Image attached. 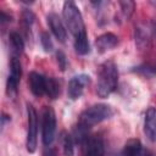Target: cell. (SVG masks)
I'll return each instance as SVG.
<instances>
[{"instance_id": "cell-6", "label": "cell", "mask_w": 156, "mask_h": 156, "mask_svg": "<svg viewBox=\"0 0 156 156\" xmlns=\"http://www.w3.org/2000/svg\"><path fill=\"white\" fill-rule=\"evenodd\" d=\"M21 77H22L21 62L16 56H12L11 62H10V74L7 77V82H6V94H7V96L13 99L17 95Z\"/></svg>"}, {"instance_id": "cell-21", "label": "cell", "mask_w": 156, "mask_h": 156, "mask_svg": "<svg viewBox=\"0 0 156 156\" xmlns=\"http://www.w3.org/2000/svg\"><path fill=\"white\" fill-rule=\"evenodd\" d=\"M34 20H35V16L30 10L24 9L22 11V13H21V23H22L24 30H28L32 27V24L34 23Z\"/></svg>"}, {"instance_id": "cell-2", "label": "cell", "mask_w": 156, "mask_h": 156, "mask_svg": "<svg viewBox=\"0 0 156 156\" xmlns=\"http://www.w3.org/2000/svg\"><path fill=\"white\" fill-rule=\"evenodd\" d=\"M112 115H113V110L111 106H108L106 104H95L90 107H87L79 115L78 124L89 129L93 126L111 118Z\"/></svg>"}, {"instance_id": "cell-7", "label": "cell", "mask_w": 156, "mask_h": 156, "mask_svg": "<svg viewBox=\"0 0 156 156\" xmlns=\"http://www.w3.org/2000/svg\"><path fill=\"white\" fill-rule=\"evenodd\" d=\"M90 84V77L88 74H78V76H74L69 83H68V88H67V94H68V98L71 100H77L79 99L85 88Z\"/></svg>"}, {"instance_id": "cell-8", "label": "cell", "mask_w": 156, "mask_h": 156, "mask_svg": "<svg viewBox=\"0 0 156 156\" xmlns=\"http://www.w3.org/2000/svg\"><path fill=\"white\" fill-rule=\"evenodd\" d=\"M46 21H48V26L51 29L55 38L60 43H65L67 39V30H66V27L61 20V17L55 12H50L46 16Z\"/></svg>"}, {"instance_id": "cell-19", "label": "cell", "mask_w": 156, "mask_h": 156, "mask_svg": "<svg viewBox=\"0 0 156 156\" xmlns=\"http://www.w3.org/2000/svg\"><path fill=\"white\" fill-rule=\"evenodd\" d=\"M133 72H135L143 77H146V78H154L156 76V62L143 63L140 66H136V67H134Z\"/></svg>"}, {"instance_id": "cell-14", "label": "cell", "mask_w": 156, "mask_h": 156, "mask_svg": "<svg viewBox=\"0 0 156 156\" xmlns=\"http://www.w3.org/2000/svg\"><path fill=\"white\" fill-rule=\"evenodd\" d=\"M144 149L139 139H129L121 152V156H141Z\"/></svg>"}, {"instance_id": "cell-12", "label": "cell", "mask_w": 156, "mask_h": 156, "mask_svg": "<svg viewBox=\"0 0 156 156\" xmlns=\"http://www.w3.org/2000/svg\"><path fill=\"white\" fill-rule=\"evenodd\" d=\"M45 76L38 73V72H30L28 77V84L32 94L34 96H41L45 94Z\"/></svg>"}, {"instance_id": "cell-4", "label": "cell", "mask_w": 156, "mask_h": 156, "mask_svg": "<svg viewBox=\"0 0 156 156\" xmlns=\"http://www.w3.org/2000/svg\"><path fill=\"white\" fill-rule=\"evenodd\" d=\"M56 134V115L52 107L45 106L41 113V138L45 146L51 145Z\"/></svg>"}, {"instance_id": "cell-3", "label": "cell", "mask_w": 156, "mask_h": 156, "mask_svg": "<svg viewBox=\"0 0 156 156\" xmlns=\"http://www.w3.org/2000/svg\"><path fill=\"white\" fill-rule=\"evenodd\" d=\"M62 17L69 32L76 37L83 32H85L84 21L78 6L73 1H65L62 9Z\"/></svg>"}, {"instance_id": "cell-13", "label": "cell", "mask_w": 156, "mask_h": 156, "mask_svg": "<svg viewBox=\"0 0 156 156\" xmlns=\"http://www.w3.org/2000/svg\"><path fill=\"white\" fill-rule=\"evenodd\" d=\"M134 39H135V45L138 46L139 50H145L150 46L151 43V34L147 28L139 26L135 28L134 33Z\"/></svg>"}, {"instance_id": "cell-27", "label": "cell", "mask_w": 156, "mask_h": 156, "mask_svg": "<svg viewBox=\"0 0 156 156\" xmlns=\"http://www.w3.org/2000/svg\"><path fill=\"white\" fill-rule=\"evenodd\" d=\"M141 156H156V154L152 152V151H150V150H144L143 154H141Z\"/></svg>"}, {"instance_id": "cell-25", "label": "cell", "mask_w": 156, "mask_h": 156, "mask_svg": "<svg viewBox=\"0 0 156 156\" xmlns=\"http://www.w3.org/2000/svg\"><path fill=\"white\" fill-rule=\"evenodd\" d=\"M12 20V17L10 15H7L5 11H0V22L5 23V22H10Z\"/></svg>"}, {"instance_id": "cell-16", "label": "cell", "mask_w": 156, "mask_h": 156, "mask_svg": "<svg viewBox=\"0 0 156 156\" xmlns=\"http://www.w3.org/2000/svg\"><path fill=\"white\" fill-rule=\"evenodd\" d=\"M74 50L78 55H87L90 51L87 32H83L74 37Z\"/></svg>"}, {"instance_id": "cell-23", "label": "cell", "mask_w": 156, "mask_h": 156, "mask_svg": "<svg viewBox=\"0 0 156 156\" xmlns=\"http://www.w3.org/2000/svg\"><path fill=\"white\" fill-rule=\"evenodd\" d=\"M56 60H57L58 68H60L61 71H65V69H66V67H67V57H66L65 52H63V51H61V50L56 51Z\"/></svg>"}, {"instance_id": "cell-11", "label": "cell", "mask_w": 156, "mask_h": 156, "mask_svg": "<svg viewBox=\"0 0 156 156\" xmlns=\"http://www.w3.org/2000/svg\"><path fill=\"white\" fill-rule=\"evenodd\" d=\"M118 44V37L113 33H104L101 35H99L95 40V45L96 49L100 54H104L113 48H116Z\"/></svg>"}, {"instance_id": "cell-10", "label": "cell", "mask_w": 156, "mask_h": 156, "mask_svg": "<svg viewBox=\"0 0 156 156\" xmlns=\"http://www.w3.org/2000/svg\"><path fill=\"white\" fill-rule=\"evenodd\" d=\"M144 133L149 140L156 143V108L149 107L145 112Z\"/></svg>"}, {"instance_id": "cell-26", "label": "cell", "mask_w": 156, "mask_h": 156, "mask_svg": "<svg viewBox=\"0 0 156 156\" xmlns=\"http://www.w3.org/2000/svg\"><path fill=\"white\" fill-rule=\"evenodd\" d=\"M10 116L9 115H6V113H2L1 115V127L4 128L5 127V124H6V122H10Z\"/></svg>"}, {"instance_id": "cell-22", "label": "cell", "mask_w": 156, "mask_h": 156, "mask_svg": "<svg viewBox=\"0 0 156 156\" xmlns=\"http://www.w3.org/2000/svg\"><path fill=\"white\" fill-rule=\"evenodd\" d=\"M40 43H41V46L43 49L46 51V52H51L54 50V44L51 41V38L49 35V33L46 32H43L40 34Z\"/></svg>"}, {"instance_id": "cell-1", "label": "cell", "mask_w": 156, "mask_h": 156, "mask_svg": "<svg viewBox=\"0 0 156 156\" xmlns=\"http://www.w3.org/2000/svg\"><path fill=\"white\" fill-rule=\"evenodd\" d=\"M118 84V68L117 65L108 60L100 65L98 71L96 94L99 98H108L117 88Z\"/></svg>"}, {"instance_id": "cell-28", "label": "cell", "mask_w": 156, "mask_h": 156, "mask_svg": "<svg viewBox=\"0 0 156 156\" xmlns=\"http://www.w3.org/2000/svg\"><path fill=\"white\" fill-rule=\"evenodd\" d=\"M152 34H154V37H155V39H156V20H154L152 21Z\"/></svg>"}, {"instance_id": "cell-18", "label": "cell", "mask_w": 156, "mask_h": 156, "mask_svg": "<svg viewBox=\"0 0 156 156\" xmlns=\"http://www.w3.org/2000/svg\"><path fill=\"white\" fill-rule=\"evenodd\" d=\"M45 94L50 99H57L60 95V84L54 77L45 78Z\"/></svg>"}, {"instance_id": "cell-5", "label": "cell", "mask_w": 156, "mask_h": 156, "mask_svg": "<svg viewBox=\"0 0 156 156\" xmlns=\"http://www.w3.org/2000/svg\"><path fill=\"white\" fill-rule=\"evenodd\" d=\"M27 115H28V130L26 146L27 150L33 154L37 150L38 145V115L32 104H27Z\"/></svg>"}, {"instance_id": "cell-9", "label": "cell", "mask_w": 156, "mask_h": 156, "mask_svg": "<svg viewBox=\"0 0 156 156\" xmlns=\"http://www.w3.org/2000/svg\"><path fill=\"white\" fill-rule=\"evenodd\" d=\"M83 156H105L104 141L100 136H89L83 144Z\"/></svg>"}, {"instance_id": "cell-15", "label": "cell", "mask_w": 156, "mask_h": 156, "mask_svg": "<svg viewBox=\"0 0 156 156\" xmlns=\"http://www.w3.org/2000/svg\"><path fill=\"white\" fill-rule=\"evenodd\" d=\"M9 40H10V46H11V51L13 54V56H18L23 52L24 49V41L22 35L18 32H11L9 34Z\"/></svg>"}, {"instance_id": "cell-17", "label": "cell", "mask_w": 156, "mask_h": 156, "mask_svg": "<svg viewBox=\"0 0 156 156\" xmlns=\"http://www.w3.org/2000/svg\"><path fill=\"white\" fill-rule=\"evenodd\" d=\"M60 143L62 146V151L65 156H73L74 154V141L73 136L67 132H61L60 134Z\"/></svg>"}, {"instance_id": "cell-24", "label": "cell", "mask_w": 156, "mask_h": 156, "mask_svg": "<svg viewBox=\"0 0 156 156\" xmlns=\"http://www.w3.org/2000/svg\"><path fill=\"white\" fill-rule=\"evenodd\" d=\"M43 156H57V152L55 149L50 147V146H46L43 151Z\"/></svg>"}, {"instance_id": "cell-20", "label": "cell", "mask_w": 156, "mask_h": 156, "mask_svg": "<svg viewBox=\"0 0 156 156\" xmlns=\"http://www.w3.org/2000/svg\"><path fill=\"white\" fill-rule=\"evenodd\" d=\"M118 4L121 6V13L124 17V20H129L130 16L134 12L135 2L134 1H130V0H123V1H119Z\"/></svg>"}]
</instances>
